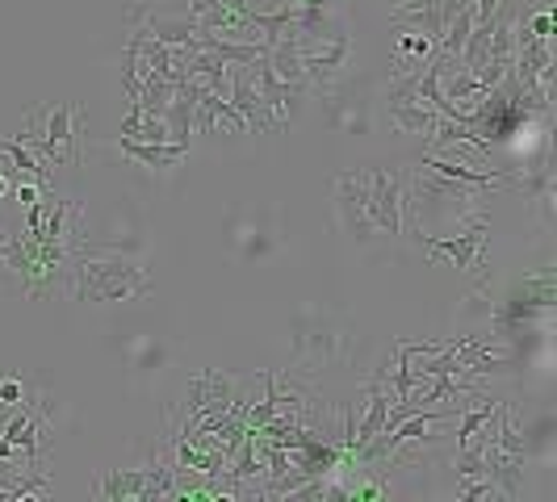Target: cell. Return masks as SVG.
Here are the masks:
<instances>
[{
	"mask_svg": "<svg viewBox=\"0 0 557 502\" xmlns=\"http://www.w3.org/2000/svg\"><path fill=\"white\" fill-rule=\"evenodd\" d=\"M67 293L88 306H122L151 293V277L135 255L122 251H101L84 243L67 260Z\"/></svg>",
	"mask_w": 557,
	"mask_h": 502,
	"instance_id": "cell-1",
	"label": "cell"
},
{
	"mask_svg": "<svg viewBox=\"0 0 557 502\" xmlns=\"http://www.w3.org/2000/svg\"><path fill=\"white\" fill-rule=\"evenodd\" d=\"M289 343H294V373L298 377H319L332 368H348L357 356V331L344 314L335 310L307 306L289 318Z\"/></svg>",
	"mask_w": 557,
	"mask_h": 502,
	"instance_id": "cell-2",
	"label": "cell"
},
{
	"mask_svg": "<svg viewBox=\"0 0 557 502\" xmlns=\"http://www.w3.org/2000/svg\"><path fill=\"white\" fill-rule=\"evenodd\" d=\"M29 151L42 164H67L76 167L84 160V110L72 101H51V105H34L26 113V135H22Z\"/></svg>",
	"mask_w": 557,
	"mask_h": 502,
	"instance_id": "cell-3",
	"label": "cell"
},
{
	"mask_svg": "<svg viewBox=\"0 0 557 502\" xmlns=\"http://www.w3.org/2000/svg\"><path fill=\"white\" fill-rule=\"evenodd\" d=\"M348 180L352 189L361 193L364 210L373 226L382 230V239H398L403 235V172L394 167H348Z\"/></svg>",
	"mask_w": 557,
	"mask_h": 502,
	"instance_id": "cell-4",
	"label": "cell"
},
{
	"mask_svg": "<svg viewBox=\"0 0 557 502\" xmlns=\"http://www.w3.org/2000/svg\"><path fill=\"white\" fill-rule=\"evenodd\" d=\"M235 398H239V377H231V373H223V368H206V373H197L194 381H189V390H185V418L168 415V440L194 431L201 418L231 411Z\"/></svg>",
	"mask_w": 557,
	"mask_h": 502,
	"instance_id": "cell-5",
	"label": "cell"
},
{
	"mask_svg": "<svg viewBox=\"0 0 557 502\" xmlns=\"http://www.w3.org/2000/svg\"><path fill=\"white\" fill-rule=\"evenodd\" d=\"M323 105H327V122H332L335 135H373V122H377V97H373V84L369 80H335L332 88H323Z\"/></svg>",
	"mask_w": 557,
	"mask_h": 502,
	"instance_id": "cell-6",
	"label": "cell"
},
{
	"mask_svg": "<svg viewBox=\"0 0 557 502\" xmlns=\"http://www.w3.org/2000/svg\"><path fill=\"white\" fill-rule=\"evenodd\" d=\"M298 51H302V80L310 84V92H323L348 76L352 34H348V26H339L332 34H319V38H302Z\"/></svg>",
	"mask_w": 557,
	"mask_h": 502,
	"instance_id": "cell-7",
	"label": "cell"
},
{
	"mask_svg": "<svg viewBox=\"0 0 557 502\" xmlns=\"http://www.w3.org/2000/svg\"><path fill=\"white\" fill-rule=\"evenodd\" d=\"M419 243L432 251V255H448L461 273H470V277H478V280L486 277V243H491V223H486V214L470 218L457 235H423V230H419Z\"/></svg>",
	"mask_w": 557,
	"mask_h": 502,
	"instance_id": "cell-8",
	"label": "cell"
},
{
	"mask_svg": "<svg viewBox=\"0 0 557 502\" xmlns=\"http://www.w3.org/2000/svg\"><path fill=\"white\" fill-rule=\"evenodd\" d=\"M386 113L398 135H432L441 126V113L419 97L416 76H394L386 88Z\"/></svg>",
	"mask_w": 557,
	"mask_h": 502,
	"instance_id": "cell-9",
	"label": "cell"
},
{
	"mask_svg": "<svg viewBox=\"0 0 557 502\" xmlns=\"http://www.w3.org/2000/svg\"><path fill=\"white\" fill-rule=\"evenodd\" d=\"M335 218H339L344 239H348L357 251H369L377 239H382V230L373 226L361 193H357V189H352V180H348V172H339V176H335Z\"/></svg>",
	"mask_w": 557,
	"mask_h": 502,
	"instance_id": "cell-10",
	"label": "cell"
},
{
	"mask_svg": "<svg viewBox=\"0 0 557 502\" xmlns=\"http://www.w3.org/2000/svg\"><path fill=\"white\" fill-rule=\"evenodd\" d=\"M391 55H394V76H419V72L436 59V38H428V34H419V29L398 26Z\"/></svg>",
	"mask_w": 557,
	"mask_h": 502,
	"instance_id": "cell-11",
	"label": "cell"
},
{
	"mask_svg": "<svg viewBox=\"0 0 557 502\" xmlns=\"http://www.w3.org/2000/svg\"><path fill=\"white\" fill-rule=\"evenodd\" d=\"M147 490H151V465L147 469H110L97 481L101 502H147Z\"/></svg>",
	"mask_w": 557,
	"mask_h": 502,
	"instance_id": "cell-12",
	"label": "cell"
},
{
	"mask_svg": "<svg viewBox=\"0 0 557 502\" xmlns=\"http://www.w3.org/2000/svg\"><path fill=\"white\" fill-rule=\"evenodd\" d=\"M235 251L239 260H269L281 251V230L277 226H264V218H251V223L235 226Z\"/></svg>",
	"mask_w": 557,
	"mask_h": 502,
	"instance_id": "cell-13",
	"label": "cell"
},
{
	"mask_svg": "<svg viewBox=\"0 0 557 502\" xmlns=\"http://www.w3.org/2000/svg\"><path fill=\"white\" fill-rule=\"evenodd\" d=\"M122 147V155H131L135 164L143 167H176L185 155H189V147H181V142H135V139H117Z\"/></svg>",
	"mask_w": 557,
	"mask_h": 502,
	"instance_id": "cell-14",
	"label": "cell"
},
{
	"mask_svg": "<svg viewBox=\"0 0 557 502\" xmlns=\"http://www.w3.org/2000/svg\"><path fill=\"white\" fill-rule=\"evenodd\" d=\"M164 348H160V343H151V339H143L139 348H135V352H131V368H135V373H160V364H164Z\"/></svg>",
	"mask_w": 557,
	"mask_h": 502,
	"instance_id": "cell-15",
	"label": "cell"
},
{
	"mask_svg": "<svg viewBox=\"0 0 557 502\" xmlns=\"http://www.w3.org/2000/svg\"><path fill=\"white\" fill-rule=\"evenodd\" d=\"M22 398H26V386L17 381V377H0V406H22Z\"/></svg>",
	"mask_w": 557,
	"mask_h": 502,
	"instance_id": "cell-16",
	"label": "cell"
},
{
	"mask_svg": "<svg viewBox=\"0 0 557 502\" xmlns=\"http://www.w3.org/2000/svg\"><path fill=\"white\" fill-rule=\"evenodd\" d=\"M223 0H189V17H206V13H214Z\"/></svg>",
	"mask_w": 557,
	"mask_h": 502,
	"instance_id": "cell-17",
	"label": "cell"
},
{
	"mask_svg": "<svg viewBox=\"0 0 557 502\" xmlns=\"http://www.w3.org/2000/svg\"><path fill=\"white\" fill-rule=\"evenodd\" d=\"M294 4H302V0H294Z\"/></svg>",
	"mask_w": 557,
	"mask_h": 502,
	"instance_id": "cell-18",
	"label": "cell"
}]
</instances>
